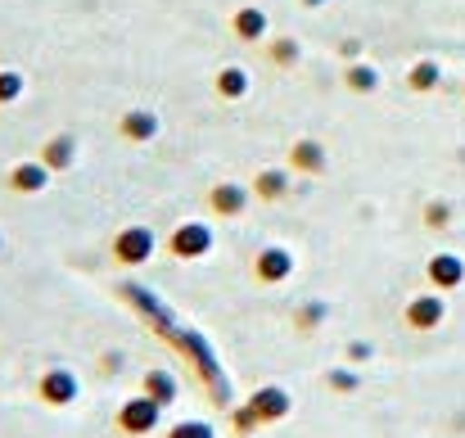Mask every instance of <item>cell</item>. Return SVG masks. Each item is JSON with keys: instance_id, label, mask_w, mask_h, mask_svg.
Here are the masks:
<instances>
[{"instance_id": "4", "label": "cell", "mask_w": 465, "mask_h": 438, "mask_svg": "<svg viewBox=\"0 0 465 438\" xmlns=\"http://www.w3.org/2000/svg\"><path fill=\"white\" fill-rule=\"evenodd\" d=\"M36 398L45 407H73L82 398V380L73 366H45L41 380H36Z\"/></svg>"}, {"instance_id": "17", "label": "cell", "mask_w": 465, "mask_h": 438, "mask_svg": "<svg viewBox=\"0 0 465 438\" xmlns=\"http://www.w3.org/2000/svg\"><path fill=\"white\" fill-rule=\"evenodd\" d=\"M461 276H465V267L452 258V254H439L434 263H430V281L439 285V290H452V285H461Z\"/></svg>"}, {"instance_id": "3", "label": "cell", "mask_w": 465, "mask_h": 438, "mask_svg": "<svg viewBox=\"0 0 465 438\" xmlns=\"http://www.w3.org/2000/svg\"><path fill=\"white\" fill-rule=\"evenodd\" d=\"M114 425H118V434L145 438V434H154L158 425H163V407H158L150 393L123 398V403H118V412H114Z\"/></svg>"}, {"instance_id": "25", "label": "cell", "mask_w": 465, "mask_h": 438, "mask_svg": "<svg viewBox=\"0 0 465 438\" xmlns=\"http://www.w3.org/2000/svg\"><path fill=\"white\" fill-rule=\"evenodd\" d=\"M434 82H439V68H434V64H416V68H411V86H416V91H430Z\"/></svg>"}, {"instance_id": "6", "label": "cell", "mask_w": 465, "mask_h": 438, "mask_svg": "<svg viewBox=\"0 0 465 438\" xmlns=\"http://www.w3.org/2000/svg\"><path fill=\"white\" fill-rule=\"evenodd\" d=\"M249 412L258 416V425H281L294 412V393L281 389V384H262V389L249 393Z\"/></svg>"}, {"instance_id": "10", "label": "cell", "mask_w": 465, "mask_h": 438, "mask_svg": "<svg viewBox=\"0 0 465 438\" xmlns=\"http://www.w3.org/2000/svg\"><path fill=\"white\" fill-rule=\"evenodd\" d=\"M325 167H330V149L321 145V141H294V145H290V172H294V176H321V172H325Z\"/></svg>"}, {"instance_id": "11", "label": "cell", "mask_w": 465, "mask_h": 438, "mask_svg": "<svg viewBox=\"0 0 465 438\" xmlns=\"http://www.w3.org/2000/svg\"><path fill=\"white\" fill-rule=\"evenodd\" d=\"M141 393H150L158 407L167 412V407L181 398V380H176V371H167V366H150V371L141 375Z\"/></svg>"}, {"instance_id": "22", "label": "cell", "mask_w": 465, "mask_h": 438, "mask_svg": "<svg viewBox=\"0 0 465 438\" xmlns=\"http://www.w3.org/2000/svg\"><path fill=\"white\" fill-rule=\"evenodd\" d=\"M325 316H330V303H303V307L294 312V325H299L303 334H312V330H316Z\"/></svg>"}, {"instance_id": "28", "label": "cell", "mask_w": 465, "mask_h": 438, "mask_svg": "<svg viewBox=\"0 0 465 438\" xmlns=\"http://www.w3.org/2000/svg\"><path fill=\"white\" fill-rule=\"evenodd\" d=\"M0 254H5V235H0Z\"/></svg>"}, {"instance_id": "18", "label": "cell", "mask_w": 465, "mask_h": 438, "mask_svg": "<svg viewBox=\"0 0 465 438\" xmlns=\"http://www.w3.org/2000/svg\"><path fill=\"white\" fill-rule=\"evenodd\" d=\"M267 55H272L276 68H294L299 55H303V45H299L294 36H276V41H267Z\"/></svg>"}, {"instance_id": "2", "label": "cell", "mask_w": 465, "mask_h": 438, "mask_svg": "<svg viewBox=\"0 0 465 438\" xmlns=\"http://www.w3.org/2000/svg\"><path fill=\"white\" fill-rule=\"evenodd\" d=\"M213 244H217L213 222H176L172 235H167V254L181 258V263H199V258H208Z\"/></svg>"}, {"instance_id": "19", "label": "cell", "mask_w": 465, "mask_h": 438, "mask_svg": "<svg viewBox=\"0 0 465 438\" xmlns=\"http://www.w3.org/2000/svg\"><path fill=\"white\" fill-rule=\"evenodd\" d=\"M343 82H348V91H375L380 86V73L371 64H348L343 68Z\"/></svg>"}, {"instance_id": "20", "label": "cell", "mask_w": 465, "mask_h": 438, "mask_svg": "<svg viewBox=\"0 0 465 438\" xmlns=\"http://www.w3.org/2000/svg\"><path fill=\"white\" fill-rule=\"evenodd\" d=\"M27 91V77L18 68H0V105H18Z\"/></svg>"}, {"instance_id": "1", "label": "cell", "mask_w": 465, "mask_h": 438, "mask_svg": "<svg viewBox=\"0 0 465 438\" xmlns=\"http://www.w3.org/2000/svg\"><path fill=\"white\" fill-rule=\"evenodd\" d=\"M109 249H114V263L145 267L158 254V235H154V226H145V222H127L123 231H114V244Z\"/></svg>"}, {"instance_id": "15", "label": "cell", "mask_w": 465, "mask_h": 438, "mask_svg": "<svg viewBox=\"0 0 465 438\" xmlns=\"http://www.w3.org/2000/svg\"><path fill=\"white\" fill-rule=\"evenodd\" d=\"M249 91H253V77H249V68H240V64H226V68L217 73V95H222V100L240 105Z\"/></svg>"}, {"instance_id": "24", "label": "cell", "mask_w": 465, "mask_h": 438, "mask_svg": "<svg viewBox=\"0 0 465 438\" xmlns=\"http://www.w3.org/2000/svg\"><path fill=\"white\" fill-rule=\"evenodd\" d=\"M231 425H235V434H240V438H253V434H258V430H262V425H258V416L249 412V403L231 412Z\"/></svg>"}, {"instance_id": "23", "label": "cell", "mask_w": 465, "mask_h": 438, "mask_svg": "<svg viewBox=\"0 0 465 438\" xmlns=\"http://www.w3.org/2000/svg\"><path fill=\"white\" fill-rule=\"evenodd\" d=\"M167 438H217V430L208 425V421H176Z\"/></svg>"}, {"instance_id": "8", "label": "cell", "mask_w": 465, "mask_h": 438, "mask_svg": "<svg viewBox=\"0 0 465 438\" xmlns=\"http://www.w3.org/2000/svg\"><path fill=\"white\" fill-rule=\"evenodd\" d=\"M50 167L41 163V158H23V163H14L9 172H5V185L14 190V194H41L45 185H50Z\"/></svg>"}, {"instance_id": "29", "label": "cell", "mask_w": 465, "mask_h": 438, "mask_svg": "<svg viewBox=\"0 0 465 438\" xmlns=\"http://www.w3.org/2000/svg\"><path fill=\"white\" fill-rule=\"evenodd\" d=\"M253 438H258V434H253Z\"/></svg>"}, {"instance_id": "12", "label": "cell", "mask_w": 465, "mask_h": 438, "mask_svg": "<svg viewBox=\"0 0 465 438\" xmlns=\"http://www.w3.org/2000/svg\"><path fill=\"white\" fill-rule=\"evenodd\" d=\"M118 136H123L127 145H150L158 136V114H150V109H127V114L118 118Z\"/></svg>"}, {"instance_id": "26", "label": "cell", "mask_w": 465, "mask_h": 438, "mask_svg": "<svg viewBox=\"0 0 465 438\" xmlns=\"http://www.w3.org/2000/svg\"><path fill=\"white\" fill-rule=\"evenodd\" d=\"M371 353H375V348H371V343H361V339H352V343H348V353H343V357H348V366H361V362H371Z\"/></svg>"}, {"instance_id": "21", "label": "cell", "mask_w": 465, "mask_h": 438, "mask_svg": "<svg viewBox=\"0 0 465 438\" xmlns=\"http://www.w3.org/2000/svg\"><path fill=\"white\" fill-rule=\"evenodd\" d=\"M325 384H330L334 393H357V389H361V375H357L352 366H330Z\"/></svg>"}, {"instance_id": "13", "label": "cell", "mask_w": 465, "mask_h": 438, "mask_svg": "<svg viewBox=\"0 0 465 438\" xmlns=\"http://www.w3.org/2000/svg\"><path fill=\"white\" fill-rule=\"evenodd\" d=\"M50 172H68L73 163H77V136H68V132H59V136H50L45 145H41V154H36Z\"/></svg>"}, {"instance_id": "16", "label": "cell", "mask_w": 465, "mask_h": 438, "mask_svg": "<svg viewBox=\"0 0 465 438\" xmlns=\"http://www.w3.org/2000/svg\"><path fill=\"white\" fill-rule=\"evenodd\" d=\"M290 185H294V172H290V167H262V172L253 176V194H258V199H285Z\"/></svg>"}, {"instance_id": "9", "label": "cell", "mask_w": 465, "mask_h": 438, "mask_svg": "<svg viewBox=\"0 0 465 438\" xmlns=\"http://www.w3.org/2000/svg\"><path fill=\"white\" fill-rule=\"evenodd\" d=\"M267 32H272L267 9H258V5H240V9L231 14V36H235V41L258 45V41H267Z\"/></svg>"}, {"instance_id": "14", "label": "cell", "mask_w": 465, "mask_h": 438, "mask_svg": "<svg viewBox=\"0 0 465 438\" xmlns=\"http://www.w3.org/2000/svg\"><path fill=\"white\" fill-rule=\"evenodd\" d=\"M402 316H407V325H411V330H434V325L443 321V298H439V294H420V298H411V303H407V312H402Z\"/></svg>"}, {"instance_id": "27", "label": "cell", "mask_w": 465, "mask_h": 438, "mask_svg": "<svg viewBox=\"0 0 465 438\" xmlns=\"http://www.w3.org/2000/svg\"><path fill=\"white\" fill-rule=\"evenodd\" d=\"M303 5H308V9H321V5H325V0H303Z\"/></svg>"}, {"instance_id": "5", "label": "cell", "mask_w": 465, "mask_h": 438, "mask_svg": "<svg viewBox=\"0 0 465 438\" xmlns=\"http://www.w3.org/2000/svg\"><path fill=\"white\" fill-rule=\"evenodd\" d=\"M290 276H294V254H290L285 244L258 249V258H253V281H258V285L276 290V285H285Z\"/></svg>"}, {"instance_id": "7", "label": "cell", "mask_w": 465, "mask_h": 438, "mask_svg": "<svg viewBox=\"0 0 465 438\" xmlns=\"http://www.w3.org/2000/svg\"><path fill=\"white\" fill-rule=\"evenodd\" d=\"M249 204H253V185H240V181H222V185H213V194H208V208H213L222 222L244 217Z\"/></svg>"}]
</instances>
